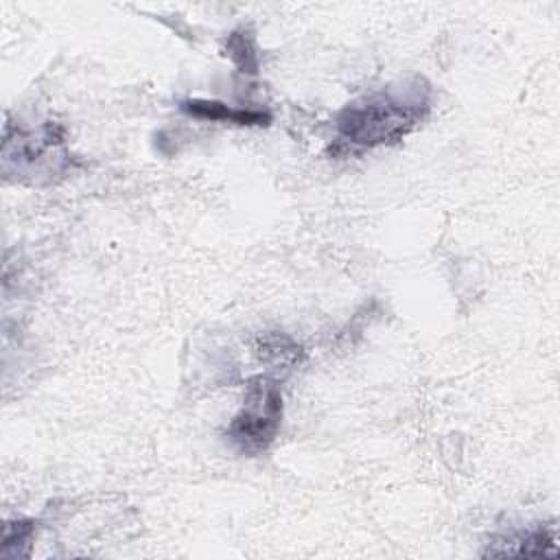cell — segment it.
Returning <instances> with one entry per match:
<instances>
[{
	"label": "cell",
	"mask_w": 560,
	"mask_h": 560,
	"mask_svg": "<svg viewBox=\"0 0 560 560\" xmlns=\"http://www.w3.org/2000/svg\"><path fill=\"white\" fill-rule=\"evenodd\" d=\"M431 85L411 77L350 101L335 116L332 153H361L409 136L431 112Z\"/></svg>",
	"instance_id": "1"
},
{
	"label": "cell",
	"mask_w": 560,
	"mask_h": 560,
	"mask_svg": "<svg viewBox=\"0 0 560 560\" xmlns=\"http://www.w3.org/2000/svg\"><path fill=\"white\" fill-rule=\"evenodd\" d=\"M282 424V389L269 376H256L245 385L243 405L225 429L234 451L254 457L265 453Z\"/></svg>",
	"instance_id": "2"
},
{
	"label": "cell",
	"mask_w": 560,
	"mask_h": 560,
	"mask_svg": "<svg viewBox=\"0 0 560 560\" xmlns=\"http://www.w3.org/2000/svg\"><path fill=\"white\" fill-rule=\"evenodd\" d=\"M63 147L61 131L57 125L46 122L37 133L22 131L15 127H4V147H2V162L11 164L15 160V173H39L46 160H55L57 149Z\"/></svg>",
	"instance_id": "3"
},
{
	"label": "cell",
	"mask_w": 560,
	"mask_h": 560,
	"mask_svg": "<svg viewBox=\"0 0 560 560\" xmlns=\"http://www.w3.org/2000/svg\"><path fill=\"white\" fill-rule=\"evenodd\" d=\"M556 527L553 525H536L527 529H512L508 534H499L488 542L483 556H514V558H540L556 556Z\"/></svg>",
	"instance_id": "4"
},
{
	"label": "cell",
	"mask_w": 560,
	"mask_h": 560,
	"mask_svg": "<svg viewBox=\"0 0 560 560\" xmlns=\"http://www.w3.org/2000/svg\"><path fill=\"white\" fill-rule=\"evenodd\" d=\"M179 109L192 118L201 120H217V122H234L243 127H262L269 125L271 116L262 109H245V107H230L221 101L208 98H184Z\"/></svg>",
	"instance_id": "5"
},
{
	"label": "cell",
	"mask_w": 560,
	"mask_h": 560,
	"mask_svg": "<svg viewBox=\"0 0 560 560\" xmlns=\"http://www.w3.org/2000/svg\"><path fill=\"white\" fill-rule=\"evenodd\" d=\"M258 357L273 368H289L300 361L302 348L287 335H265L258 341Z\"/></svg>",
	"instance_id": "6"
},
{
	"label": "cell",
	"mask_w": 560,
	"mask_h": 560,
	"mask_svg": "<svg viewBox=\"0 0 560 560\" xmlns=\"http://www.w3.org/2000/svg\"><path fill=\"white\" fill-rule=\"evenodd\" d=\"M35 534V521L31 518H15L7 521L4 536H2V558H15L26 556V547L31 545V538Z\"/></svg>",
	"instance_id": "7"
},
{
	"label": "cell",
	"mask_w": 560,
	"mask_h": 560,
	"mask_svg": "<svg viewBox=\"0 0 560 560\" xmlns=\"http://www.w3.org/2000/svg\"><path fill=\"white\" fill-rule=\"evenodd\" d=\"M228 57L241 68V72H249L256 74L258 72V52L254 46V37L249 33L234 31L228 37V48H225Z\"/></svg>",
	"instance_id": "8"
}]
</instances>
